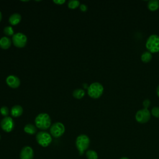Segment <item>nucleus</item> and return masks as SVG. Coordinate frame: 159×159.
I'll return each instance as SVG.
<instances>
[{"label": "nucleus", "mask_w": 159, "mask_h": 159, "mask_svg": "<svg viewBox=\"0 0 159 159\" xmlns=\"http://www.w3.org/2000/svg\"><path fill=\"white\" fill-rule=\"evenodd\" d=\"M35 123L37 128L46 130L51 125L50 117L47 113H40L36 116Z\"/></svg>", "instance_id": "nucleus-1"}, {"label": "nucleus", "mask_w": 159, "mask_h": 159, "mask_svg": "<svg viewBox=\"0 0 159 159\" xmlns=\"http://www.w3.org/2000/svg\"><path fill=\"white\" fill-rule=\"evenodd\" d=\"M89 138L86 135L81 134L77 137L75 144L80 155H83L84 152L89 147Z\"/></svg>", "instance_id": "nucleus-2"}, {"label": "nucleus", "mask_w": 159, "mask_h": 159, "mask_svg": "<svg viewBox=\"0 0 159 159\" xmlns=\"http://www.w3.org/2000/svg\"><path fill=\"white\" fill-rule=\"evenodd\" d=\"M103 86L98 82H94L91 83L88 88V95L94 99L99 98L103 93Z\"/></svg>", "instance_id": "nucleus-3"}, {"label": "nucleus", "mask_w": 159, "mask_h": 159, "mask_svg": "<svg viewBox=\"0 0 159 159\" xmlns=\"http://www.w3.org/2000/svg\"><path fill=\"white\" fill-rule=\"evenodd\" d=\"M146 47L150 52H157L159 51V36L152 34L148 37L146 42Z\"/></svg>", "instance_id": "nucleus-4"}, {"label": "nucleus", "mask_w": 159, "mask_h": 159, "mask_svg": "<svg viewBox=\"0 0 159 159\" xmlns=\"http://www.w3.org/2000/svg\"><path fill=\"white\" fill-rule=\"evenodd\" d=\"M36 140L40 145L46 147L50 144L52 139L51 135L48 132L40 131L36 134Z\"/></svg>", "instance_id": "nucleus-5"}, {"label": "nucleus", "mask_w": 159, "mask_h": 159, "mask_svg": "<svg viewBox=\"0 0 159 159\" xmlns=\"http://www.w3.org/2000/svg\"><path fill=\"white\" fill-rule=\"evenodd\" d=\"M12 43L13 44L19 48L24 47L27 42V38L26 35L22 32H17L12 35Z\"/></svg>", "instance_id": "nucleus-6"}, {"label": "nucleus", "mask_w": 159, "mask_h": 159, "mask_svg": "<svg viewBox=\"0 0 159 159\" xmlns=\"http://www.w3.org/2000/svg\"><path fill=\"white\" fill-rule=\"evenodd\" d=\"M65 130V128L64 125L60 122H55L53 124L50 129L51 135L55 138L61 137L64 134Z\"/></svg>", "instance_id": "nucleus-7"}, {"label": "nucleus", "mask_w": 159, "mask_h": 159, "mask_svg": "<svg viewBox=\"0 0 159 159\" xmlns=\"http://www.w3.org/2000/svg\"><path fill=\"white\" fill-rule=\"evenodd\" d=\"M150 118V112L148 109L143 108L139 110L135 114V119L141 124L146 123Z\"/></svg>", "instance_id": "nucleus-8"}, {"label": "nucleus", "mask_w": 159, "mask_h": 159, "mask_svg": "<svg viewBox=\"0 0 159 159\" xmlns=\"http://www.w3.org/2000/svg\"><path fill=\"white\" fill-rule=\"evenodd\" d=\"M1 127L4 131L6 132H10L14 129V122L11 117H5L1 121Z\"/></svg>", "instance_id": "nucleus-9"}, {"label": "nucleus", "mask_w": 159, "mask_h": 159, "mask_svg": "<svg viewBox=\"0 0 159 159\" xmlns=\"http://www.w3.org/2000/svg\"><path fill=\"white\" fill-rule=\"evenodd\" d=\"M34 150L30 146L24 147L20 152V159H33Z\"/></svg>", "instance_id": "nucleus-10"}, {"label": "nucleus", "mask_w": 159, "mask_h": 159, "mask_svg": "<svg viewBox=\"0 0 159 159\" xmlns=\"http://www.w3.org/2000/svg\"><path fill=\"white\" fill-rule=\"evenodd\" d=\"M6 81L7 84L12 88H16L17 87L19 86L20 83V81L19 80V78L15 75H9L6 79Z\"/></svg>", "instance_id": "nucleus-11"}, {"label": "nucleus", "mask_w": 159, "mask_h": 159, "mask_svg": "<svg viewBox=\"0 0 159 159\" xmlns=\"http://www.w3.org/2000/svg\"><path fill=\"white\" fill-rule=\"evenodd\" d=\"M12 40L7 36L2 37L0 39V47L2 49H7L11 45Z\"/></svg>", "instance_id": "nucleus-12"}, {"label": "nucleus", "mask_w": 159, "mask_h": 159, "mask_svg": "<svg viewBox=\"0 0 159 159\" xmlns=\"http://www.w3.org/2000/svg\"><path fill=\"white\" fill-rule=\"evenodd\" d=\"M23 112V108L20 105H15L12 107L11 109V114L13 117H19L22 115Z\"/></svg>", "instance_id": "nucleus-13"}, {"label": "nucleus", "mask_w": 159, "mask_h": 159, "mask_svg": "<svg viewBox=\"0 0 159 159\" xmlns=\"http://www.w3.org/2000/svg\"><path fill=\"white\" fill-rule=\"evenodd\" d=\"M21 20V16L19 13H14L9 17V22L13 25H15L20 22Z\"/></svg>", "instance_id": "nucleus-14"}, {"label": "nucleus", "mask_w": 159, "mask_h": 159, "mask_svg": "<svg viewBox=\"0 0 159 159\" xmlns=\"http://www.w3.org/2000/svg\"><path fill=\"white\" fill-rule=\"evenodd\" d=\"M24 130L25 133L30 134V135H33L35 134L37 132V128L36 127L32 124H27L25 125L24 128Z\"/></svg>", "instance_id": "nucleus-15"}, {"label": "nucleus", "mask_w": 159, "mask_h": 159, "mask_svg": "<svg viewBox=\"0 0 159 159\" xmlns=\"http://www.w3.org/2000/svg\"><path fill=\"white\" fill-rule=\"evenodd\" d=\"M148 7L151 11H155L159 7V0H150L148 2Z\"/></svg>", "instance_id": "nucleus-16"}, {"label": "nucleus", "mask_w": 159, "mask_h": 159, "mask_svg": "<svg viewBox=\"0 0 159 159\" xmlns=\"http://www.w3.org/2000/svg\"><path fill=\"white\" fill-rule=\"evenodd\" d=\"M84 94H85L84 90L83 89H81V88L76 89L73 92V97H75L76 99H81V98H82L84 96Z\"/></svg>", "instance_id": "nucleus-17"}, {"label": "nucleus", "mask_w": 159, "mask_h": 159, "mask_svg": "<svg viewBox=\"0 0 159 159\" xmlns=\"http://www.w3.org/2000/svg\"><path fill=\"white\" fill-rule=\"evenodd\" d=\"M152 53L149 51L144 52L141 55V60H142V61L145 63H147L150 61L152 60Z\"/></svg>", "instance_id": "nucleus-18"}, {"label": "nucleus", "mask_w": 159, "mask_h": 159, "mask_svg": "<svg viewBox=\"0 0 159 159\" xmlns=\"http://www.w3.org/2000/svg\"><path fill=\"white\" fill-rule=\"evenodd\" d=\"M86 155L88 159H98V154L94 150H89L86 153Z\"/></svg>", "instance_id": "nucleus-19"}, {"label": "nucleus", "mask_w": 159, "mask_h": 159, "mask_svg": "<svg viewBox=\"0 0 159 159\" xmlns=\"http://www.w3.org/2000/svg\"><path fill=\"white\" fill-rule=\"evenodd\" d=\"M80 5V1L78 0H70L68 2V6L71 9H75Z\"/></svg>", "instance_id": "nucleus-20"}, {"label": "nucleus", "mask_w": 159, "mask_h": 159, "mask_svg": "<svg viewBox=\"0 0 159 159\" xmlns=\"http://www.w3.org/2000/svg\"><path fill=\"white\" fill-rule=\"evenodd\" d=\"M3 32L6 35H9V36H12L14 34V29L13 28L10 26V25H8V26H6L4 27V30H3Z\"/></svg>", "instance_id": "nucleus-21"}, {"label": "nucleus", "mask_w": 159, "mask_h": 159, "mask_svg": "<svg viewBox=\"0 0 159 159\" xmlns=\"http://www.w3.org/2000/svg\"><path fill=\"white\" fill-rule=\"evenodd\" d=\"M0 112L2 116L7 117L9 114V109L6 106H2L0 109Z\"/></svg>", "instance_id": "nucleus-22"}, {"label": "nucleus", "mask_w": 159, "mask_h": 159, "mask_svg": "<svg viewBox=\"0 0 159 159\" xmlns=\"http://www.w3.org/2000/svg\"><path fill=\"white\" fill-rule=\"evenodd\" d=\"M152 114L156 117H159V107H153L152 109Z\"/></svg>", "instance_id": "nucleus-23"}, {"label": "nucleus", "mask_w": 159, "mask_h": 159, "mask_svg": "<svg viewBox=\"0 0 159 159\" xmlns=\"http://www.w3.org/2000/svg\"><path fill=\"white\" fill-rule=\"evenodd\" d=\"M150 103H151V102H150V101L148 99H145V100L143 101V106H144V108L147 109V108L150 106Z\"/></svg>", "instance_id": "nucleus-24"}, {"label": "nucleus", "mask_w": 159, "mask_h": 159, "mask_svg": "<svg viewBox=\"0 0 159 159\" xmlns=\"http://www.w3.org/2000/svg\"><path fill=\"white\" fill-rule=\"evenodd\" d=\"M80 10L81 11H83V12L86 11L87 9H88V7L85 4H81L80 5Z\"/></svg>", "instance_id": "nucleus-25"}, {"label": "nucleus", "mask_w": 159, "mask_h": 159, "mask_svg": "<svg viewBox=\"0 0 159 159\" xmlns=\"http://www.w3.org/2000/svg\"><path fill=\"white\" fill-rule=\"evenodd\" d=\"M53 2H55V4H59V5L63 4V3L65 2V0H53Z\"/></svg>", "instance_id": "nucleus-26"}, {"label": "nucleus", "mask_w": 159, "mask_h": 159, "mask_svg": "<svg viewBox=\"0 0 159 159\" xmlns=\"http://www.w3.org/2000/svg\"><path fill=\"white\" fill-rule=\"evenodd\" d=\"M157 95L159 96V85L157 86Z\"/></svg>", "instance_id": "nucleus-27"}, {"label": "nucleus", "mask_w": 159, "mask_h": 159, "mask_svg": "<svg viewBox=\"0 0 159 159\" xmlns=\"http://www.w3.org/2000/svg\"><path fill=\"white\" fill-rule=\"evenodd\" d=\"M1 19H2V13H1V12L0 11V22H1Z\"/></svg>", "instance_id": "nucleus-28"}, {"label": "nucleus", "mask_w": 159, "mask_h": 159, "mask_svg": "<svg viewBox=\"0 0 159 159\" xmlns=\"http://www.w3.org/2000/svg\"><path fill=\"white\" fill-rule=\"evenodd\" d=\"M120 159H129V158H127V157H122V158H121Z\"/></svg>", "instance_id": "nucleus-29"}, {"label": "nucleus", "mask_w": 159, "mask_h": 159, "mask_svg": "<svg viewBox=\"0 0 159 159\" xmlns=\"http://www.w3.org/2000/svg\"><path fill=\"white\" fill-rule=\"evenodd\" d=\"M0 139H1V135H0Z\"/></svg>", "instance_id": "nucleus-30"}]
</instances>
